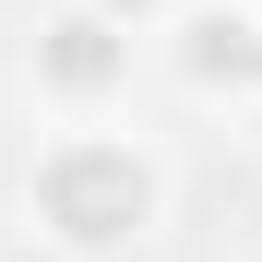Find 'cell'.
Here are the masks:
<instances>
[{
	"label": "cell",
	"instance_id": "cell-1",
	"mask_svg": "<svg viewBox=\"0 0 262 262\" xmlns=\"http://www.w3.org/2000/svg\"><path fill=\"white\" fill-rule=\"evenodd\" d=\"M167 214H179V155L155 131L72 119L24 167V238L60 250V262H131V250L167 238Z\"/></svg>",
	"mask_w": 262,
	"mask_h": 262
},
{
	"label": "cell",
	"instance_id": "cell-2",
	"mask_svg": "<svg viewBox=\"0 0 262 262\" xmlns=\"http://www.w3.org/2000/svg\"><path fill=\"white\" fill-rule=\"evenodd\" d=\"M131 72H143V36L96 0H48L24 36V96L48 119H119L131 107Z\"/></svg>",
	"mask_w": 262,
	"mask_h": 262
},
{
	"label": "cell",
	"instance_id": "cell-3",
	"mask_svg": "<svg viewBox=\"0 0 262 262\" xmlns=\"http://www.w3.org/2000/svg\"><path fill=\"white\" fill-rule=\"evenodd\" d=\"M155 60L179 83L191 107H262V12L250 0H179V12L155 24Z\"/></svg>",
	"mask_w": 262,
	"mask_h": 262
},
{
	"label": "cell",
	"instance_id": "cell-4",
	"mask_svg": "<svg viewBox=\"0 0 262 262\" xmlns=\"http://www.w3.org/2000/svg\"><path fill=\"white\" fill-rule=\"evenodd\" d=\"M96 12H119V24H131V36H155V24H167V12H179V0H96Z\"/></svg>",
	"mask_w": 262,
	"mask_h": 262
},
{
	"label": "cell",
	"instance_id": "cell-5",
	"mask_svg": "<svg viewBox=\"0 0 262 262\" xmlns=\"http://www.w3.org/2000/svg\"><path fill=\"white\" fill-rule=\"evenodd\" d=\"M250 12H262V0H250Z\"/></svg>",
	"mask_w": 262,
	"mask_h": 262
}]
</instances>
